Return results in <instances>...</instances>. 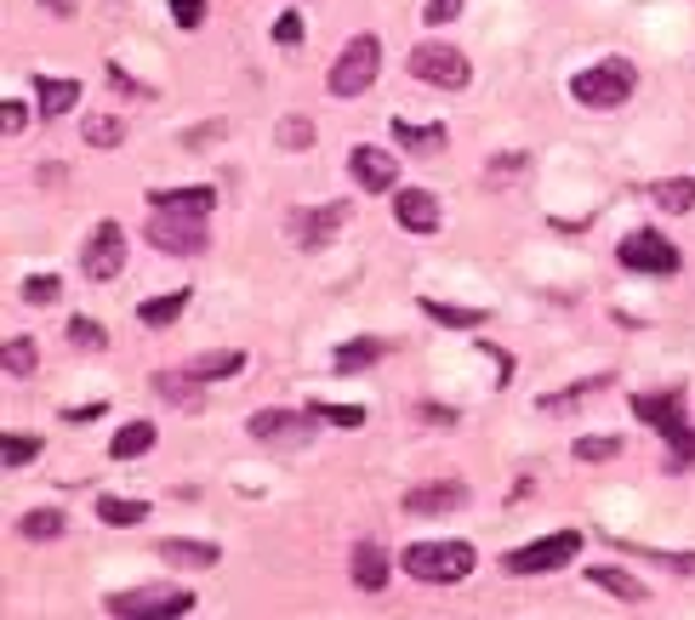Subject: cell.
Returning <instances> with one entry per match:
<instances>
[{"label": "cell", "mask_w": 695, "mask_h": 620, "mask_svg": "<svg viewBox=\"0 0 695 620\" xmlns=\"http://www.w3.org/2000/svg\"><path fill=\"white\" fill-rule=\"evenodd\" d=\"M474 563L479 553L467 541H416V547H405V575L428 586H456L474 575Z\"/></svg>", "instance_id": "obj_1"}, {"label": "cell", "mask_w": 695, "mask_h": 620, "mask_svg": "<svg viewBox=\"0 0 695 620\" xmlns=\"http://www.w3.org/2000/svg\"><path fill=\"white\" fill-rule=\"evenodd\" d=\"M570 97H576L582 109H622L627 97H633V63L610 58V63L582 69L576 80H570Z\"/></svg>", "instance_id": "obj_2"}, {"label": "cell", "mask_w": 695, "mask_h": 620, "mask_svg": "<svg viewBox=\"0 0 695 620\" xmlns=\"http://www.w3.org/2000/svg\"><path fill=\"white\" fill-rule=\"evenodd\" d=\"M377 69H382V40L377 35H354L342 46V58L331 63V97H359L370 80H377Z\"/></svg>", "instance_id": "obj_3"}, {"label": "cell", "mask_w": 695, "mask_h": 620, "mask_svg": "<svg viewBox=\"0 0 695 620\" xmlns=\"http://www.w3.org/2000/svg\"><path fill=\"white\" fill-rule=\"evenodd\" d=\"M576 553H582V535L576 530L541 535V541H531V547L508 553V575H548V569H564Z\"/></svg>", "instance_id": "obj_4"}, {"label": "cell", "mask_w": 695, "mask_h": 620, "mask_svg": "<svg viewBox=\"0 0 695 620\" xmlns=\"http://www.w3.org/2000/svg\"><path fill=\"white\" fill-rule=\"evenodd\" d=\"M206 216H178V211H148V245L155 251H171V257H194L206 251Z\"/></svg>", "instance_id": "obj_5"}, {"label": "cell", "mask_w": 695, "mask_h": 620, "mask_svg": "<svg viewBox=\"0 0 695 620\" xmlns=\"http://www.w3.org/2000/svg\"><path fill=\"white\" fill-rule=\"evenodd\" d=\"M411 74L428 86H444V91H462L467 80H474V69H467V52H456V46H416L411 52Z\"/></svg>", "instance_id": "obj_6"}, {"label": "cell", "mask_w": 695, "mask_h": 620, "mask_svg": "<svg viewBox=\"0 0 695 620\" xmlns=\"http://www.w3.org/2000/svg\"><path fill=\"white\" fill-rule=\"evenodd\" d=\"M120 268H126V234H120L114 222H97L92 239H86V251H81V274L92 285H109Z\"/></svg>", "instance_id": "obj_7"}, {"label": "cell", "mask_w": 695, "mask_h": 620, "mask_svg": "<svg viewBox=\"0 0 695 620\" xmlns=\"http://www.w3.org/2000/svg\"><path fill=\"white\" fill-rule=\"evenodd\" d=\"M103 609L120 615V620H132V615H188L194 598L178 586H137V592H120V598H103Z\"/></svg>", "instance_id": "obj_8"}, {"label": "cell", "mask_w": 695, "mask_h": 620, "mask_svg": "<svg viewBox=\"0 0 695 620\" xmlns=\"http://www.w3.org/2000/svg\"><path fill=\"white\" fill-rule=\"evenodd\" d=\"M615 257H622V268H633V274H679V251L661 234H650V228L627 234Z\"/></svg>", "instance_id": "obj_9"}, {"label": "cell", "mask_w": 695, "mask_h": 620, "mask_svg": "<svg viewBox=\"0 0 695 620\" xmlns=\"http://www.w3.org/2000/svg\"><path fill=\"white\" fill-rule=\"evenodd\" d=\"M633 416L644 421V427H656L667 444H673L679 433H690V421H684V393H638V399H633Z\"/></svg>", "instance_id": "obj_10"}, {"label": "cell", "mask_w": 695, "mask_h": 620, "mask_svg": "<svg viewBox=\"0 0 695 620\" xmlns=\"http://www.w3.org/2000/svg\"><path fill=\"white\" fill-rule=\"evenodd\" d=\"M348 222V206L337 200V206H319V211H291V239L296 245H308V251H319V245H331L337 239V228Z\"/></svg>", "instance_id": "obj_11"}, {"label": "cell", "mask_w": 695, "mask_h": 620, "mask_svg": "<svg viewBox=\"0 0 695 620\" xmlns=\"http://www.w3.org/2000/svg\"><path fill=\"white\" fill-rule=\"evenodd\" d=\"M314 433V410L308 416H296V410H257L252 416V438L263 444H308Z\"/></svg>", "instance_id": "obj_12"}, {"label": "cell", "mask_w": 695, "mask_h": 620, "mask_svg": "<svg viewBox=\"0 0 695 620\" xmlns=\"http://www.w3.org/2000/svg\"><path fill=\"white\" fill-rule=\"evenodd\" d=\"M393 216H400L405 234H434L439 228V200L428 188H400L393 194Z\"/></svg>", "instance_id": "obj_13"}, {"label": "cell", "mask_w": 695, "mask_h": 620, "mask_svg": "<svg viewBox=\"0 0 695 620\" xmlns=\"http://www.w3.org/2000/svg\"><path fill=\"white\" fill-rule=\"evenodd\" d=\"M348 171H354V183L359 188H393L400 183V160L393 154H382V148H354V160H348Z\"/></svg>", "instance_id": "obj_14"}, {"label": "cell", "mask_w": 695, "mask_h": 620, "mask_svg": "<svg viewBox=\"0 0 695 620\" xmlns=\"http://www.w3.org/2000/svg\"><path fill=\"white\" fill-rule=\"evenodd\" d=\"M467 507V484H416L405 495V512H456Z\"/></svg>", "instance_id": "obj_15"}, {"label": "cell", "mask_w": 695, "mask_h": 620, "mask_svg": "<svg viewBox=\"0 0 695 620\" xmlns=\"http://www.w3.org/2000/svg\"><path fill=\"white\" fill-rule=\"evenodd\" d=\"M217 194L211 188H166V194H148V211H178V216H211Z\"/></svg>", "instance_id": "obj_16"}, {"label": "cell", "mask_w": 695, "mask_h": 620, "mask_svg": "<svg viewBox=\"0 0 695 620\" xmlns=\"http://www.w3.org/2000/svg\"><path fill=\"white\" fill-rule=\"evenodd\" d=\"M587 581H593V586H605L610 598L633 604V609H638L644 598H650V592H644V581H638V575H627V569H615V563H593V569H587Z\"/></svg>", "instance_id": "obj_17"}, {"label": "cell", "mask_w": 695, "mask_h": 620, "mask_svg": "<svg viewBox=\"0 0 695 620\" xmlns=\"http://www.w3.org/2000/svg\"><path fill=\"white\" fill-rule=\"evenodd\" d=\"M377 359H382V342L377 336H354V342H342L331 354V370L337 376H359V370H370Z\"/></svg>", "instance_id": "obj_18"}, {"label": "cell", "mask_w": 695, "mask_h": 620, "mask_svg": "<svg viewBox=\"0 0 695 620\" xmlns=\"http://www.w3.org/2000/svg\"><path fill=\"white\" fill-rule=\"evenodd\" d=\"M35 91H40V114L46 120H63L74 103H81V80H52V74H40Z\"/></svg>", "instance_id": "obj_19"}, {"label": "cell", "mask_w": 695, "mask_h": 620, "mask_svg": "<svg viewBox=\"0 0 695 620\" xmlns=\"http://www.w3.org/2000/svg\"><path fill=\"white\" fill-rule=\"evenodd\" d=\"M354 586L359 592H382L388 586V558H382V547H370V541L354 547Z\"/></svg>", "instance_id": "obj_20"}, {"label": "cell", "mask_w": 695, "mask_h": 620, "mask_svg": "<svg viewBox=\"0 0 695 620\" xmlns=\"http://www.w3.org/2000/svg\"><path fill=\"white\" fill-rule=\"evenodd\" d=\"M160 558L178 563V569H211L217 547H211V541H160Z\"/></svg>", "instance_id": "obj_21"}, {"label": "cell", "mask_w": 695, "mask_h": 620, "mask_svg": "<svg viewBox=\"0 0 695 620\" xmlns=\"http://www.w3.org/2000/svg\"><path fill=\"white\" fill-rule=\"evenodd\" d=\"M63 530H69L63 507H40V512H29V518H17V535H23V541H58Z\"/></svg>", "instance_id": "obj_22"}, {"label": "cell", "mask_w": 695, "mask_h": 620, "mask_svg": "<svg viewBox=\"0 0 695 620\" xmlns=\"http://www.w3.org/2000/svg\"><path fill=\"white\" fill-rule=\"evenodd\" d=\"M143 450H155V421H132V427H120L114 444H109L114 461H132V456H143Z\"/></svg>", "instance_id": "obj_23"}, {"label": "cell", "mask_w": 695, "mask_h": 620, "mask_svg": "<svg viewBox=\"0 0 695 620\" xmlns=\"http://www.w3.org/2000/svg\"><path fill=\"white\" fill-rule=\"evenodd\" d=\"M234 370H245V354H234V347H229V354H200V359L188 364V376L194 382H222V376H234Z\"/></svg>", "instance_id": "obj_24"}, {"label": "cell", "mask_w": 695, "mask_h": 620, "mask_svg": "<svg viewBox=\"0 0 695 620\" xmlns=\"http://www.w3.org/2000/svg\"><path fill=\"white\" fill-rule=\"evenodd\" d=\"M428 319H439V325H451V331H474V325H485V313L479 308H451V302H434V296H422L416 302Z\"/></svg>", "instance_id": "obj_25"}, {"label": "cell", "mask_w": 695, "mask_h": 620, "mask_svg": "<svg viewBox=\"0 0 695 620\" xmlns=\"http://www.w3.org/2000/svg\"><path fill=\"white\" fill-rule=\"evenodd\" d=\"M656 206L673 211V216H684V211L695 206V177H667V183H656Z\"/></svg>", "instance_id": "obj_26"}, {"label": "cell", "mask_w": 695, "mask_h": 620, "mask_svg": "<svg viewBox=\"0 0 695 620\" xmlns=\"http://www.w3.org/2000/svg\"><path fill=\"white\" fill-rule=\"evenodd\" d=\"M183 308H188V290H171V296H148V302L137 308V319L143 325H171Z\"/></svg>", "instance_id": "obj_27"}, {"label": "cell", "mask_w": 695, "mask_h": 620, "mask_svg": "<svg viewBox=\"0 0 695 620\" xmlns=\"http://www.w3.org/2000/svg\"><path fill=\"white\" fill-rule=\"evenodd\" d=\"M605 387H610V376H593V382H582V387L548 393V399H541V410H548V416H559V410H576L582 399H593V393H605Z\"/></svg>", "instance_id": "obj_28"}, {"label": "cell", "mask_w": 695, "mask_h": 620, "mask_svg": "<svg viewBox=\"0 0 695 620\" xmlns=\"http://www.w3.org/2000/svg\"><path fill=\"white\" fill-rule=\"evenodd\" d=\"M393 137L416 154H428V148H444V126H411V120H393Z\"/></svg>", "instance_id": "obj_29"}, {"label": "cell", "mask_w": 695, "mask_h": 620, "mask_svg": "<svg viewBox=\"0 0 695 620\" xmlns=\"http://www.w3.org/2000/svg\"><path fill=\"white\" fill-rule=\"evenodd\" d=\"M155 387L166 393V399H178V405H194V399H200V382H194L188 370H160Z\"/></svg>", "instance_id": "obj_30"}, {"label": "cell", "mask_w": 695, "mask_h": 620, "mask_svg": "<svg viewBox=\"0 0 695 620\" xmlns=\"http://www.w3.org/2000/svg\"><path fill=\"white\" fill-rule=\"evenodd\" d=\"M0 364H7V376H35V342L29 336H12L7 354H0Z\"/></svg>", "instance_id": "obj_31"}, {"label": "cell", "mask_w": 695, "mask_h": 620, "mask_svg": "<svg viewBox=\"0 0 695 620\" xmlns=\"http://www.w3.org/2000/svg\"><path fill=\"white\" fill-rule=\"evenodd\" d=\"M615 456H622V438H615V433L576 438V461H615Z\"/></svg>", "instance_id": "obj_32"}, {"label": "cell", "mask_w": 695, "mask_h": 620, "mask_svg": "<svg viewBox=\"0 0 695 620\" xmlns=\"http://www.w3.org/2000/svg\"><path fill=\"white\" fill-rule=\"evenodd\" d=\"M120 137H126V126H120L114 114H92L86 120V142L92 148H120Z\"/></svg>", "instance_id": "obj_33"}, {"label": "cell", "mask_w": 695, "mask_h": 620, "mask_svg": "<svg viewBox=\"0 0 695 620\" xmlns=\"http://www.w3.org/2000/svg\"><path fill=\"white\" fill-rule=\"evenodd\" d=\"M0 456H7V467H29L35 456H40V438H29V433H12V438H0Z\"/></svg>", "instance_id": "obj_34"}, {"label": "cell", "mask_w": 695, "mask_h": 620, "mask_svg": "<svg viewBox=\"0 0 695 620\" xmlns=\"http://www.w3.org/2000/svg\"><path fill=\"white\" fill-rule=\"evenodd\" d=\"M58 290H63V280H58V274H29V280H23V296H29L35 308L58 302Z\"/></svg>", "instance_id": "obj_35"}, {"label": "cell", "mask_w": 695, "mask_h": 620, "mask_svg": "<svg viewBox=\"0 0 695 620\" xmlns=\"http://www.w3.org/2000/svg\"><path fill=\"white\" fill-rule=\"evenodd\" d=\"M97 518H103V524H143L148 507L143 501H103V507H97Z\"/></svg>", "instance_id": "obj_36"}, {"label": "cell", "mask_w": 695, "mask_h": 620, "mask_svg": "<svg viewBox=\"0 0 695 620\" xmlns=\"http://www.w3.org/2000/svg\"><path fill=\"white\" fill-rule=\"evenodd\" d=\"M319 421H331V427H365V410L359 405H314Z\"/></svg>", "instance_id": "obj_37"}, {"label": "cell", "mask_w": 695, "mask_h": 620, "mask_svg": "<svg viewBox=\"0 0 695 620\" xmlns=\"http://www.w3.org/2000/svg\"><path fill=\"white\" fill-rule=\"evenodd\" d=\"M280 142L285 148H314V120H303V114L280 120Z\"/></svg>", "instance_id": "obj_38"}, {"label": "cell", "mask_w": 695, "mask_h": 620, "mask_svg": "<svg viewBox=\"0 0 695 620\" xmlns=\"http://www.w3.org/2000/svg\"><path fill=\"white\" fill-rule=\"evenodd\" d=\"M69 336H74V347H109V331L97 319H69Z\"/></svg>", "instance_id": "obj_39"}, {"label": "cell", "mask_w": 695, "mask_h": 620, "mask_svg": "<svg viewBox=\"0 0 695 620\" xmlns=\"http://www.w3.org/2000/svg\"><path fill=\"white\" fill-rule=\"evenodd\" d=\"M171 23H178V29H200V23H206V0H171Z\"/></svg>", "instance_id": "obj_40"}, {"label": "cell", "mask_w": 695, "mask_h": 620, "mask_svg": "<svg viewBox=\"0 0 695 620\" xmlns=\"http://www.w3.org/2000/svg\"><path fill=\"white\" fill-rule=\"evenodd\" d=\"M667 467H673V473H684V467H695V427L673 438V456H667Z\"/></svg>", "instance_id": "obj_41"}, {"label": "cell", "mask_w": 695, "mask_h": 620, "mask_svg": "<svg viewBox=\"0 0 695 620\" xmlns=\"http://www.w3.org/2000/svg\"><path fill=\"white\" fill-rule=\"evenodd\" d=\"M103 80H109L114 91H126V97H155V91H148V86H137V80H132V74H126V69H114V63L103 69Z\"/></svg>", "instance_id": "obj_42"}, {"label": "cell", "mask_w": 695, "mask_h": 620, "mask_svg": "<svg viewBox=\"0 0 695 620\" xmlns=\"http://www.w3.org/2000/svg\"><path fill=\"white\" fill-rule=\"evenodd\" d=\"M462 12V0H428V7H422V23H451Z\"/></svg>", "instance_id": "obj_43"}, {"label": "cell", "mask_w": 695, "mask_h": 620, "mask_svg": "<svg viewBox=\"0 0 695 620\" xmlns=\"http://www.w3.org/2000/svg\"><path fill=\"white\" fill-rule=\"evenodd\" d=\"M0 126H7V137H17L23 126H29V109H23V103H17V97H12V103H7V109H0Z\"/></svg>", "instance_id": "obj_44"}, {"label": "cell", "mask_w": 695, "mask_h": 620, "mask_svg": "<svg viewBox=\"0 0 695 620\" xmlns=\"http://www.w3.org/2000/svg\"><path fill=\"white\" fill-rule=\"evenodd\" d=\"M275 40H280V46H296V40H303V17L285 12V17L275 23Z\"/></svg>", "instance_id": "obj_45"}, {"label": "cell", "mask_w": 695, "mask_h": 620, "mask_svg": "<svg viewBox=\"0 0 695 620\" xmlns=\"http://www.w3.org/2000/svg\"><path fill=\"white\" fill-rule=\"evenodd\" d=\"M513 171H525V154H502L490 165V183H502V177H513Z\"/></svg>", "instance_id": "obj_46"}, {"label": "cell", "mask_w": 695, "mask_h": 620, "mask_svg": "<svg viewBox=\"0 0 695 620\" xmlns=\"http://www.w3.org/2000/svg\"><path fill=\"white\" fill-rule=\"evenodd\" d=\"M206 137H222V126H217V120H211V126H200V132H183V142H188V148H200Z\"/></svg>", "instance_id": "obj_47"}, {"label": "cell", "mask_w": 695, "mask_h": 620, "mask_svg": "<svg viewBox=\"0 0 695 620\" xmlns=\"http://www.w3.org/2000/svg\"><path fill=\"white\" fill-rule=\"evenodd\" d=\"M97 416H109L103 405H81V410H69V421H97Z\"/></svg>", "instance_id": "obj_48"}, {"label": "cell", "mask_w": 695, "mask_h": 620, "mask_svg": "<svg viewBox=\"0 0 695 620\" xmlns=\"http://www.w3.org/2000/svg\"><path fill=\"white\" fill-rule=\"evenodd\" d=\"M40 7L52 12V17H69V12H74V0H40Z\"/></svg>", "instance_id": "obj_49"}]
</instances>
